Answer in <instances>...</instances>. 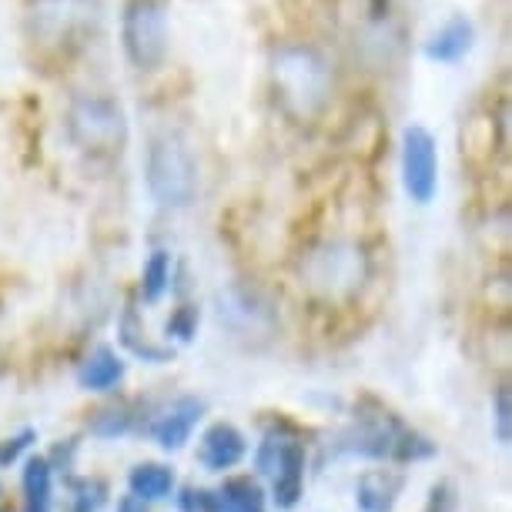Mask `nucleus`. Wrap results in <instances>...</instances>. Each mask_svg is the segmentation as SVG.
<instances>
[{"label": "nucleus", "mask_w": 512, "mask_h": 512, "mask_svg": "<svg viewBox=\"0 0 512 512\" xmlns=\"http://www.w3.org/2000/svg\"><path fill=\"white\" fill-rule=\"evenodd\" d=\"M67 486H71V512H98L108 499V486L101 479H77L67 476Z\"/></svg>", "instance_id": "nucleus-22"}, {"label": "nucleus", "mask_w": 512, "mask_h": 512, "mask_svg": "<svg viewBox=\"0 0 512 512\" xmlns=\"http://www.w3.org/2000/svg\"><path fill=\"white\" fill-rule=\"evenodd\" d=\"M64 131L67 141L74 144L77 154L91 161H111L128 148L131 124L128 111L121 108L111 94H74L64 111Z\"/></svg>", "instance_id": "nucleus-4"}, {"label": "nucleus", "mask_w": 512, "mask_h": 512, "mask_svg": "<svg viewBox=\"0 0 512 512\" xmlns=\"http://www.w3.org/2000/svg\"><path fill=\"white\" fill-rule=\"evenodd\" d=\"M432 512H446V509H432Z\"/></svg>", "instance_id": "nucleus-29"}, {"label": "nucleus", "mask_w": 512, "mask_h": 512, "mask_svg": "<svg viewBox=\"0 0 512 512\" xmlns=\"http://www.w3.org/2000/svg\"><path fill=\"white\" fill-rule=\"evenodd\" d=\"M268 91L288 124L315 128L335 101V64L312 41H282L268 54Z\"/></svg>", "instance_id": "nucleus-1"}, {"label": "nucleus", "mask_w": 512, "mask_h": 512, "mask_svg": "<svg viewBox=\"0 0 512 512\" xmlns=\"http://www.w3.org/2000/svg\"><path fill=\"white\" fill-rule=\"evenodd\" d=\"M218 512H268L265 492L255 479L231 476L218 489Z\"/></svg>", "instance_id": "nucleus-18"}, {"label": "nucleus", "mask_w": 512, "mask_h": 512, "mask_svg": "<svg viewBox=\"0 0 512 512\" xmlns=\"http://www.w3.org/2000/svg\"><path fill=\"white\" fill-rule=\"evenodd\" d=\"M405 489V476L392 469H372L355 482V502L362 512H392Z\"/></svg>", "instance_id": "nucleus-14"}, {"label": "nucleus", "mask_w": 512, "mask_h": 512, "mask_svg": "<svg viewBox=\"0 0 512 512\" xmlns=\"http://www.w3.org/2000/svg\"><path fill=\"white\" fill-rule=\"evenodd\" d=\"M128 489L141 502L168 499L171 489H175V472L164 466V462H141V466H134L128 472Z\"/></svg>", "instance_id": "nucleus-17"}, {"label": "nucleus", "mask_w": 512, "mask_h": 512, "mask_svg": "<svg viewBox=\"0 0 512 512\" xmlns=\"http://www.w3.org/2000/svg\"><path fill=\"white\" fill-rule=\"evenodd\" d=\"M24 506L21 512H54V469L47 456H31L21 476Z\"/></svg>", "instance_id": "nucleus-16"}, {"label": "nucleus", "mask_w": 512, "mask_h": 512, "mask_svg": "<svg viewBox=\"0 0 512 512\" xmlns=\"http://www.w3.org/2000/svg\"><path fill=\"white\" fill-rule=\"evenodd\" d=\"M168 338H181V342H191L198 332V308L195 305H181L175 315L168 318Z\"/></svg>", "instance_id": "nucleus-26"}, {"label": "nucleus", "mask_w": 512, "mask_h": 512, "mask_svg": "<svg viewBox=\"0 0 512 512\" xmlns=\"http://www.w3.org/2000/svg\"><path fill=\"white\" fill-rule=\"evenodd\" d=\"M405 425L399 422V415H392L389 409H375V412H362L355 429H349L342 436V452H352V456L362 459H389L392 462V449L399 442Z\"/></svg>", "instance_id": "nucleus-8"}, {"label": "nucleus", "mask_w": 512, "mask_h": 512, "mask_svg": "<svg viewBox=\"0 0 512 512\" xmlns=\"http://www.w3.org/2000/svg\"><path fill=\"white\" fill-rule=\"evenodd\" d=\"M178 512H218V489L205 486H181Z\"/></svg>", "instance_id": "nucleus-24"}, {"label": "nucleus", "mask_w": 512, "mask_h": 512, "mask_svg": "<svg viewBox=\"0 0 512 512\" xmlns=\"http://www.w3.org/2000/svg\"><path fill=\"white\" fill-rule=\"evenodd\" d=\"M218 315L235 335H245V338H268L275 325V315L272 308L262 302V295L248 292V288H228V292L218 295Z\"/></svg>", "instance_id": "nucleus-9"}, {"label": "nucleus", "mask_w": 512, "mask_h": 512, "mask_svg": "<svg viewBox=\"0 0 512 512\" xmlns=\"http://www.w3.org/2000/svg\"><path fill=\"white\" fill-rule=\"evenodd\" d=\"M144 185H148L151 198L168 211L195 205L201 188L198 158L178 131L151 134L148 154H144Z\"/></svg>", "instance_id": "nucleus-5"}, {"label": "nucleus", "mask_w": 512, "mask_h": 512, "mask_svg": "<svg viewBox=\"0 0 512 512\" xmlns=\"http://www.w3.org/2000/svg\"><path fill=\"white\" fill-rule=\"evenodd\" d=\"M402 188L415 205L439 195V144L425 124H409L402 134Z\"/></svg>", "instance_id": "nucleus-7"}, {"label": "nucleus", "mask_w": 512, "mask_h": 512, "mask_svg": "<svg viewBox=\"0 0 512 512\" xmlns=\"http://www.w3.org/2000/svg\"><path fill=\"white\" fill-rule=\"evenodd\" d=\"M472 44H476V24L459 14V17H449V21L425 41V57L436 64H456L472 51Z\"/></svg>", "instance_id": "nucleus-13"}, {"label": "nucleus", "mask_w": 512, "mask_h": 512, "mask_svg": "<svg viewBox=\"0 0 512 512\" xmlns=\"http://www.w3.org/2000/svg\"><path fill=\"white\" fill-rule=\"evenodd\" d=\"M248 452V439L238 425L231 422H215L205 429L201 436V446H198V462L205 466L208 472H225V469H235Z\"/></svg>", "instance_id": "nucleus-10"}, {"label": "nucleus", "mask_w": 512, "mask_h": 512, "mask_svg": "<svg viewBox=\"0 0 512 512\" xmlns=\"http://www.w3.org/2000/svg\"><path fill=\"white\" fill-rule=\"evenodd\" d=\"M0 512H7V509H0Z\"/></svg>", "instance_id": "nucleus-31"}, {"label": "nucleus", "mask_w": 512, "mask_h": 512, "mask_svg": "<svg viewBox=\"0 0 512 512\" xmlns=\"http://www.w3.org/2000/svg\"><path fill=\"white\" fill-rule=\"evenodd\" d=\"M0 496H4V489H0Z\"/></svg>", "instance_id": "nucleus-30"}, {"label": "nucleus", "mask_w": 512, "mask_h": 512, "mask_svg": "<svg viewBox=\"0 0 512 512\" xmlns=\"http://www.w3.org/2000/svg\"><path fill=\"white\" fill-rule=\"evenodd\" d=\"M492 432H496L499 446H509V439H512V395H509V385H499V389L492 392Z\"/></svg>", "instance_id": "nucleus-23"}, {"label": "nucleus", "mask_w": 512, "mask_h": 512, "mask_svg": "<svg viewBox=\"0 0 512 512\" xmlns=\"http://www.w3.org/2000/svg\"><path fill=\"white\" fill-rule=\"evenodd\" d=\"M272 499L278 509H295L302 502V492H305V442L302 439H292L285 449L282 462L278 469L272 472Z\"/></svg>", "instance_id": "nucleus-12"}, {"label": "nucleus", "mask_w": 512, "mask_h": 512, "mask_svg": "<svg viewBox=\"0 0 512 512\" xmlns=\"http://www.w3.org/2000/svg\"><path fill=\"white\" fill-rule=\"evenodd\" d=\"M98 24V0H27L24 41L41 64L61 67L84 51Z\"/></svg>", "instance_id": "nucleus-3"}, {"label": "nucleus", "mask_w": 512, "mask_h": 512, "mask_svg": "<svg viewBox=\"0 0 512 512\" xmlns=\"http://www.w3.org/2000/svg\"><path fill=\"white\" fill-rule=\"evenodd\" d=\"M201 415H205V402L195 399V395H185V399H178L171 409H164L158 419L151 422L148 432L161 449L175 452L191 439V432H195V425L201 422Z\"/></svg>", "instance_id": "nucleus-11"}, {"label": "nucleus", "mask_w": 512, "mask_h": 512, "mask_svg": "<svg viewBox=\"0 0 512 512\" xmlns=\"http://www.w3.org/2000/svg\"><path fill=\"white\" fill-rule=\"evenodd\" d=\"M121 47L134 71L151 74L168 61L171 24L161 0H128L121 14Z\"/></svg>", "instance_id": "nucleus-6"}, {"label": "nucleus", "mask_w": 512, "mask_h": 512, "mask_svg": "<svg viewBox=\"0 0 512 512\" xmlns=\"http://www.w3.org/2000/svg\"><path fill=\"white\" fill-rule=\"evenodd\" d=\"M121 342L128 345V349L138 355V359L144 362H154V365H161V362H171V349H161V345H151L148 338H144L141 332V322H138V308H124V318H121Z\"/></svg>", "instance_id": "nucleus-19"}, {"label": "nucleus", "mask_w": 512, "mask_h": 512, "mask_svg": "<svg viewBox=\"0 0 512 512\" xmlns=\"http://www.w3.org/2000/svg\"><path fill=\"white\" fill-rule=\"evenodd\" d=\"M372 11H375V17H385V11H389V0H372Z\"/></svg>", "instance_id": "nucleus-28"}, {"label": "nucleus", "mask_w": 512, "mask_h": 512, "mask_svg": "<svg viewBox=\"0 0 512 512\" xmlns=\"http://www.w3.org/2000/svg\"><path fill=\"white\" fill-rule=\"evenodd\" d=\"M118 512H148V502H141V499H134V496H124L118 502Z\"/></svg>", "instance_id": "nucleus-27"}, {"label": "nucleus", "mask_w": 512, "mask_h": 512, "mask_svg": "<svg viewBox=\"0 0 512 512\" xmlns=\"http://www.w3.org/2000/svg\"><path fill=\"white\" fill-rule=\"evenodd\" d=\"M298 278L312 298L325 305H349L372 278V251L365 241L335 235L308 245L298 258Z\"/></svg>", "instance_id": "nucleus-2"}, {"label": "nucleus", "mask_w": 512, "mask_h": 512, "mask_svg": "<svg viewBox=\"0 0 512 512\" xmlns=\"http://www.w3.org/2000/svg\"><path fill=\"white\" fill-rule=\"evenodd\" d=\"M134 425H138V415H134L131 405H111V409H101L91 419V432L98 439H118L128 436Z\"/></svg>", "instance_id": "nucleus-21"}, {"label": "nucleus", "mask_w": 512, "mask_h": 512, "mask_svg": "<svg viewBox=\"0 0 512 512\" xmlns=\"http://www.w3.org/2000/svg\"><path fill=\"white\" fill-rule=\"evenodd\" d=\"M124 372H128V365L118 352L111 349V345H98L88 359L81 362V369H77V385L88 392H111L118 389Z\"/></svg>", "instance_id": "nucleus-15"}, {"label": "nucleus", "mask_w": 512, "mask_h": 512, "mask_svg": "<svg viewBox=\"0 0 512 512\" xmlns=\"http://www.w3.org/2000/svg\"><path fill=\"white\" fill-rule=\"evenodd\" d=\"M171 288V255L168 251H151V258L144 262L141 272V298L148 305L161 302V295Z\"/></svg>", "instance_id": "nucleus-20"}, {"label": "nucleus", "mask_w": 512, "mask_h": 512, "mask_svg": "<svg viewBox=\"0 0 512 512\" xmlns=\"http://www.w3.org/2000/svg\"><path fill=\"white\" fill-rule=\"evenodd\" d=\"M34 442H37V429H31V425H27V429H21L11 439H0V469L14 466V462L34 446Z\"/></svg>", "instance_id": "nucleus-25"}]
</instances>
